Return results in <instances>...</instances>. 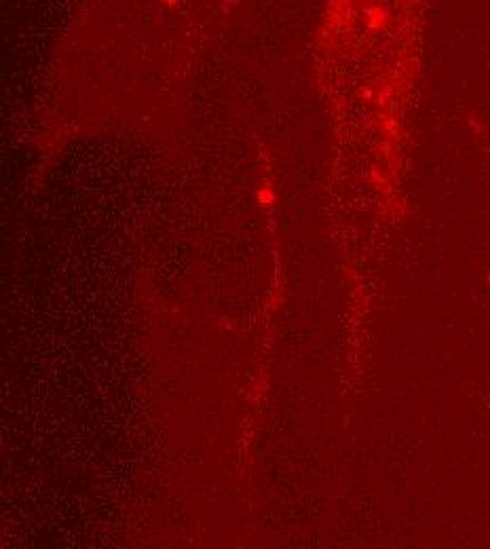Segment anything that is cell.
<instances>
[{
	"label": "cell",
	"instance_id": "obj_1",
	"mask_svg": "<svg viewBox=\"0 0 490 549\" xmlns=\"http://www.w3.org/2000/svg\"><path fill=\"white\" fill-rule=\"evenodd\" d=\"M258 201H260V205H264V207H269V205L273 203V191L271 188H260V193H258Z\"/></svg>",
	"mask_w": 490,
	"mask_h": 549
},
{
	"label": "cell",
	"instance_id": "obj_2",
	"mask_svg": "<svg viewBox=\"0 0 490 549\" xmlns=\"http://www.w3.org/2000/svg\"><path fill=\"white\" fill-rule=\"evenodd\" d=\"M161 3H163L165 7H173V5H176V3H178V0H161Z\"/></svg>",
	"mask_w": 490,
	"mask_h": 549
}]
</instances>
